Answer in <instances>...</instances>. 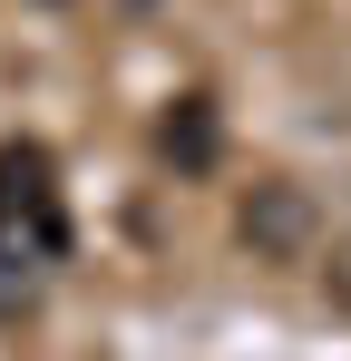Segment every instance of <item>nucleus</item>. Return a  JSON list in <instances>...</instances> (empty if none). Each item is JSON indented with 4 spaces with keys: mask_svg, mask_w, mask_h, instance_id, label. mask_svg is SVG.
<instances>
[{
    "mask_svg": "<svg viewBox=\"0 0 351 361\" xmlns=\"http://www.w3.org/2000/svg\"><path fill=\"white\" fill-rule=\"evenodd\" d=\"M244 244H254V254H273V264H292V254H302V244H312V195H302V185H254V195H244Z\"/></svg>",
    "mask_w": 351,
    "mask_h": 361,
    "instance_id": "obj_2",
    "label": "nucleus"
},
{
    "mask_svg": "<svg viewBox=\"0 0 351 361\" xmlns=\"http://www.w3.org/2000/svg\"><path fill=\"white\" fill-rule=\"evenodd\" d=\"M156 147H166L185 176H205V166H215V98H176L166 127H156Z\"/></svg>",
    "mask_w": 351,
    "mask_h": 361,
    "instance_id": "obj_4",
    "label": "nucleus"
},
{
    "mask_svg": "<svg viewBox=\"0 0 351 361\" xmlns=\"http://www.w3.org/2000/svg\"><path fill=\"white\" fill-rule=\"evenodd\" d=\"M322 283H332V302H342V312H351V235L332 244V264H322Z\"/></svg>",
    "mask_w": 351,
    "mask_h": 361,
    "instance_id": "obj_5",
    "label": "nucleus"
},
{
    "mask_svg": "<svg viewBox=\"0 0 351 361\" xmlns=\"http://www.w3.org/2000/svg\"><path fill=\"white\" fill-rule=\"evenodd\" d=\"M0 225L39 235L49 254H68V215H58V176H49V147H0Z\"/></svg>",
    "mask_w": 351,
    "mask_h": 361,
    "instance_id": "obj_1",
    "label": "nucleus"
},
{
    "mask_svg": "<svg viewBox=\"0 0 351 361\" xmlns=\"http://www.w3.org/2000/svg\"><path fill=\"white\" fill-rule=\"evenodd\" d=\"M49 244L20 235V225H0V322H20V312H39V283H49Z\"/></svg>",
    "mask_w": 351,
    "mask_h": 361,
    "instance_id": "obj_3",
    "label": "nucleus"
}]
</instances>
